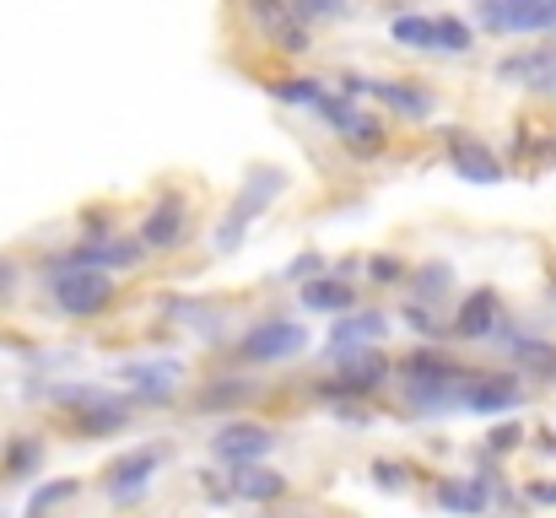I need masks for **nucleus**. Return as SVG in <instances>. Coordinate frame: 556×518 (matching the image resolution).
I'll return each mask as SVG.
<instances>
[{"mask_svg": "<svg viewBox=\"0 0 556 518\" xmlns=\"http://www.w3.org/2000/svg\"><path fill=\"white\" fill-rule=\"evenodd\" d=\"M400 325L410 330V336H421L427 345H443L448 341V325L438 319V308H421V303H405L400 308Z\"/></svg>", "mask_w": 556, "mask_h": 518, "instance_id": "obj_33", "label": "nucleus"}, {"mask_svg": "<svg viewBox=\"0 0 556 518\" xmlns=\"http://www.w3.org/2000/svg\"><path fill=\"white\" fill-rule=\"evenodd\" d=\"M227 11H232L249 33H260V38H270L276 27H287V22H292L287 0H227Z\"/></svg>", "mask_w": 556, "mask_h": 518, "instance_id": "obj_27", "label": "nucleus"}, {"mask_svg": "<svg viewBox=\"0 0 556 518\" xmlns=\"http://www.w3.org/2000/svg\"><path fill=\"white\" fill-rule=\"evenodd\" d=\"M443 157H448V168L459 173L465 184H503L508 178L503 152L486 147L470 125H443Z\"/></svg>", "mask_w": 556, "mask_h": 518, "instance_id": "obj_10", "label": "nucleus"}, {"mask_svg": "<svg viewBox=\"0 0 556 518\" xmlns=\"http://www.w3.org/2000/svg\"><path fill=\"white\" fill-rule=\"evenodd\" d=\"M357 270H363V254H341V260L330 265V276H341V281H352Z\"/></svg>", "mask_w": 556, "mask_h": 518, "instance_id": "obj_42", "label": "nucleus"}, {"mask_svg": "<svg viewBox=\"0 0 556 518\" xmlns=\"http://www.w3.org/2000/svg\"><path fill=\"white\" fill-rule=\"evenodd\" d=\"M265 43H270L281 60H308V54H314V27H303V22H287V27H276Z\"/></svg>", "mask_w": 556, "mask_h": 518, "instance_id": "obj_34", "label": "nucleus"}, {"mask_svg": "<svg viewBox=\"0 0 556 518\" xmlns=\"http://www.w3.org/2000/svg\"><path fill=\"white\" fill-rule=\"evenodd\" d=\"M16 287H22V265L11 254H0V308L16 303Z\"/></svg>", "mask_w": 556, "mask_h": 518, "instance_id": "obj_39", "label": "nucleus"}, {"mask_svg": "<svg viewBox=\"0 0 556 518\" xmlns=\"http://www.w3.org/2000/svg\"><path fill=\"white\" fill-rule=\"evenodd\" d=\"M432 22H438V54H476V22H465L459 11H432Z\"/></svg>", "mask_w": 556, "mask_h": 518, "instance_id": "obj_28", "label": "nucleus"}, {"mask_svg": "<svg viewBox=\"0 0 556 518\" xmlns=\"http://www.w3.org/2000/svg\"><path fill=\"white\" fill-rule=\"evenodd\" d=\"M336 141H341L357 163H372V157H383V152H389V125H383L378 114H368V109H357V119H352V125H341V130H336Z\"/></svg>", "mask_w": 556, "mask_h": 518, "instance_id": "obj_22", "label": "nucleus"}, {"mask_svg": "<svg viewBox=\"0 0 556 518\" xmlns=\"http://www.w3.org/2000/svg\"><path fill=\"white\" fill-rule=\"evenodd\" d=\"M287 11L303 27H325V22H346L357 11V0H287Z\"/></svg>", "mask_w": 556, "mask_h": 518, "instance_id": "obj_31", "label": "nucleus"}, {"mask_svg": "<svg viewBox=\"0 0 556 518\" xmlns=\"http://www.w3.org/2000/svg\"><path fill=\"white\" fill-rule=\"evenodd\" d=\"M405 287L416 292V303H421V308H438V303H448V298H454L459 276H454V265H448V260H421V265H410Z\"/></svg>", "mask_w": 556, "mask_h": 518, "instance_id": "obj_23", "label": "nucleus"}, {"mask_svg": "<svg viewBox=\"0 0 556 518\" xmlns=\"http://www.w3.org/2000/svg\"><path fill=\"white\" fill-rule=\"evenodd\" d=\"M114 205H81V238L87 243H98V238H114L119 232V222L109 216Z\"/></svg>", "mask_w": 556, "mask_h": 518, "instance_id": "obj_36", "label": "nucleus"}, {"mask_svg": "<svg viewBox=\"0 0 556 518\" xmlns=\"http://www.w3.org/2000/svg\"><path fill=\"white\" fill-rule=\"evenodd\" d=\"M389 341V319L378 314V308H352V314H341L336 325H330V336H325V367L330 362H346V356H357V351H372V345Z\"/></svg>", "mask_w": 556, "mask_h": 518, "instance_id": "obj_14", "label": "nucleus"}, {"mask_svg": "<svg viewBox=\"0 0 556 518\" xmlns=\"http://www.w3.org/2000/svg\"><path fill=\"white\" fill-rule=\"evenodd\" d=\"M136 238L147 243V254H185L194 238V205L185 200V189L157 184L136 216Z\"/></svg>", "mask_w": 556, "mask_h": 518, "instance_id": "obj_3", "label": "nucleus"}, {"mask_svg": "<svg viewBox=\"0 0 556 518\" xmlns=\"http://www.w3.org/2000/svg\"><path fill=\"white\" fill-rule=\"evenodd\" d=\"M389 43L416 49V54H438V22L427 11H394L389 16Z\"/></svg>", "mask_w": 556, "mask_h": 518, "instance_id": "obj_24", "label": "nucleus"}, {"mask_svg": "<svg viewBox=\"0 0 556 518\" xmlns=\"http://www.w3.org/2000/svg\"><path fill=\"white\" fill-rule=\"evenodd\" d=\"M325 270H330V260L314 254V249H303L292 265H281V281H287V287H303V281H314V276H325Z\"/></svg>", "mask_w": 556, "mask_h": 518, "instance_id": "obj_35", "label": "nucleus"}, {"mask_svg": "<svg viewBox=\"0 0 556 518\" xmlns=\"http://www.w3.org/2000/svg\"><path fill=\"white\" fill-rule=\"evenodd\" d=\"M470 22L492 38H552L556 0H470Z\"/></svg>", "mask_w": 556, "mask_h": 518, "instance_id": "obj_6", "label": "nucleus"}, {"mask_svg": "<svg viewBox=\"0 0 556 518\" xmlns=\"http://www.w3.org/2000/svg\"><path fill=\"white\" fill-rule=\"evenodd\" d=\"M163 465H168V443L119 448V454L103 465V492H109V503H114V508H136V503L152 492V481L163 476Z\"/></svg>", "mask_w": 556, "mask_h": 518, "instance_id": "obj_7", "label": "nucleus"}, {"mask_svg": "<svg viewBox=\"0 0 556 518\" xmlns=\"http://www.w3.org/2000/svg\"><path fill=\"white\" fill-rule=\"evenodd\" d=\"M525 443H530V427H525V421H514V416H497V421H492V432H486V443H481V459H492V465H497V459L519 454Z\"/></svg>", "mask_w": 556, "mask_h": 518, "instance_id": "obj_29", "label": "nucleus"}, {"mask_svg": "<svg viewBox=\"0 0 556 518\" xmlns=\"http://www.w3.org/2000/svg\"><path fill=\"white\" fill-rule=\"evenodd\" d=\"M265 394V383L254 378V372H227V378H211L205 389H194L189 394V410L194 416H222V410H243V405H254Z\"/></svg>", "mask_w": 556, "mask_h": 518, "instance_id": "obj_17", "label": "nucleus"}, {"mask_svg": "<svg viewBox=\"0 0 556 518\" xmlns=\"http://www.w3.org/2000/svg\"><path fill=\"white\" fill-rule=\"evenodd\" d=\"M200 492L222 508V503H232V487H227V476H216V470H200Z\"/></svg>", "mask_w": 556, "mask_h": 518, "instance_id": "obj_40", "label": "nucleus"}, {"mask_svg": "<svg viewBox=\"0 0 556 518\" xmlns=\"http://www.w3.org/2000/svg\"><path fill=\"white\" fill-rule=\"evenodd\" d=\"M308 351V330L287 314H270V319H254L238 345H232V362L243 372H260V367H281V362H298Z\"/></svg>", "mask_w": 556, "mask_h": 518, "instance_id": "obj_4", "label": "nucleus"}, {"mask_svg": "<svg viewBox=\"0 0 556 518\" xmlns=\"http://www.w3.org/2000/svg\"><path fill=\"white\" fill-rule=\"evenodd\" d=\"M389 383H394V356L383 345H372V351H357L346 362H330V372L308 378L303 394L319 400V405H363V400H378Z\"/></svg>", "mask_w": 556, "mask_h": 518, "instance_id": "obj_2", "label": "nucleus"}, {"mask_svg": "<svg viewBox=\"0 0 556 518\" xmlns=\"http://www.w3.org/2000/svg\"><path fill=\"white\" fill-rule=\"evenodd\" d=\"M298 303H303L308 314H330V319H341V314H352V308H357V287L325 270V276H314V281H303V287H298Z\"/></svg>", "mask_w": 556, "mask_h": 518, "instance_id": "obj_19", "label": "nucleus"}, {"mask_svg": "<svg viewBox=\"0 0 556 518\" xmlns=\"http://www.w3.org/2000/svg\"><path fill=\"white\" fill-rule=\"evenodd\" d=\"M368 265V281L372 287H405V276H410V260L405 254H394V249H378V254H363Z\"/></svg>", "mask_w": 556, "mask_h": 518, "instance_id": "obj_32", "label": "nucleus"}, {"mask_svg": "<svg viewBox=\"0 0 556 518\" xmlns=\"http://www.w3.org/2000/svg\"><path fill=\"white\" fill-rule=\"evenodd\" d=\"M552 298H556V276H552Z\"/></svg>", "mask_w": 556, "mask_h": 518, "instance_id": "obj_43", "label": "nucleus"}, {"mask_svg": "<svg viewBox=\"0 0 556 518\" xmlns=\"http://www.w3.org/2000/svg\"><path fill=\"white\" fill-rule=\"evenodd\" d=\"M432 503H438L448 518H486L492 514V503L481 497V487H476L470 476H438V481H432Z\"/></svg>", "mask_w": 556, "mask_h": 518, "instance_id": "obj_20", "label": "nucleus"}, {"mask_svg": "<svg viewBox=\"0 0 556 518\" xmlns=\"http://www.w3.org/2000/svg\"><path fill=\"white\" fill-rule=\"evenodd\" d=\"M276 448H281V432H276L270 421H227V427H216L211 443H205V454H211L216 465H227V470L265 465Z\"/></svg>", "mask_w": 556, "mask_h": 518, "instance_id": "obj_8", "label": "nucleus"}, {"mask_svg": "<svg viewBox=\"0 0 556 518\" xmlns=\"http://www.w3.org/2000/svg\"><path fill=\"white\" fill-rule=\"evenodd\" d=\"M525 508H556V481L530 476V481H525Z\"/></svg>", "mask_w": 556, "mask_h": 518, "instance_id": "obj_38", "label": "nucleus"}, {"mask_svg": "<svg viewBox=\"0 0 556 518\" xmlns=\"http://www.w3.org/2000/svg\"><path fill=\"white\" fill-rule=\"evenodd\" d=\"M65 427H71V438H81V443H103V438H119V432H130L136 427V405L125 400V389L114 394H103V400H92V405H81V410H71L65 416Z\"/></svg>", "mask_w": 556, "mask_h": 518, "instance_id": "obj_13", "label": "nucleus"}, {"mask_svg": "<svg viewBox=\"0 0 556 518\" xmlns=\"http://www.w3.org/2000/svg\"><path fill=\"white\" fill-rule=\"evenodd\" d=\"M525 394H530V383H525L514 367H481V372L470 378L459 410H470V416H514V410L525 405Z\"/></svg>", "mask_w": 556, "mask_h": 518, "instance_id": "obj_12", "label": "nucleus"}, {"mask_svg": "<svg viewBox=\"0 0 556 518\" xmlns=\"http://www.w3.org/2000/svg\"><path fill=\"white\" fill-rule=\"evenodd\" d=\"M368 476H372L378 492H405V487H410V470H405L400 459H372Z\"/></svg>", "mask_w": 556, "mask_h": 518, "instance_id": "obj_37", "label": "nucleus"}, {"mask_svg": "<svg viewBox=\"0 0 556 518\" xmlns=\"http://www.w3.org/2000/svg\"><path fill=\"white\" fill-rule=\"evenodd\" d=\"M125 383H136V389H179L185 383V362L179 356H152V362H119L114 367Z\"/></svg>", "mask_w": 556, "mask_h": 518, "instance_id": "obj_25", "label": "nucleus"}, {"mask_svg": "<svg viewBox=\"0 0 556 518\" xmlns=\"http://www.w3.org/2000/svg\"><path fill=\"white\" fill-rule=\"evenodd\" d=\"M287 189H292V173L287 168H276V163H254V168L243 173L232 205L222 211V222L211 227V249H216V254H238L243 238H249V227H254V222L287 194Z\"/></svg>", "mask_w": 556, "mask_h": 518, "instance_id": "obj_1", "label": "nucleus"}, {"mask_svg": "<svg viewBox=\"0 0 556 518\" xmlns=\"http://www.w3.org/2000/svg\"><path fill=\"white\" fill-rule=\"evenodd\" d=\"M76 497H81V481H76V476L38 481V487L27 492V508H22V518H54L65 503H76Z\"/></svg>", "mask_w": 556, "mask_h": 518, "instance_id": "obj_26", "label": "nucleus"}, {"mask_svg": "<svg viewBox=\"0 0 556 518\" xmlns=\"http://www.w3.org/2000/svg\"><path fill=\"white\" fill-rule=\"evenodd\" d=\"M508 319V303L497 287H470L454 308V325H448V341H492L497 325Z\"/></svg>", "mask_w": 556, "mask_h": 518, "instance_id": "obj_15", "label": "nucleus"}, {"mask_svg": "<svg viewBox=\"0 0 556 518\" xmlns=\"http://www.w3.org/2000/svg\"><path fill=\"white\" fill-rule=\"evenodd\" d=\"M43 287H49L54 314L65 319H103L119 303V276L109 270H60V276H43Z\"/></svg>", "mask_w": 556, "mask_h": 518, "instance_id": "obj_5", "label": "nucleus"}, {"mask_svg": "<svg viewBox=\"0 0 556 518\" xmlns=\"http://www.w3.org/2000/svg\"><path fill=\"white\" fill-rule=\"evenodd\" d=\"M227 487H232V503H249V508H276L287 503L292 481L270 465H243V470H227Z\"/></svg>", "mask_w": 556, "mask_h": 518, "instance_id": "obj_18", "label": "nucleus"}, {"mask_svg": "<svg viewBox=\"0 0 556 518\" xmlns=\"http://www.w3.org/2000/svg\"><path fill=\"white\" fill-rule=\"evenodd\" d=\"M330 410H336V421H346V427H368L372 421L368 405H330Z\"/></svg>", "mask_w": 556, "mask_h": 518, "instance_id": "obj_41", "label": "nucleus"}, {"mask_svg": "<svg viewBox=\"0 0 556 518\" xmlns=\"http://www.w3.org/2000/svg\"><path fill=\"white\" fill-rule=\"evenodd\" d=\"M368 98L378 109H389L400 125H432L438 119V92L432 81H410V76H372Z\"/></svg>", "mask_w": 556, "mask_h": 518, "instance_id": "obj_11", "label": "nucleus"}, {"mask_svg": "<svg viewBox=\"0 0 556 518\" xmlns=\"http://www.w3.org/2000/svg\"><path fill=\"white\" fill-rule=\"evenodd\" d=\"M492 76L497 81H508V87H530L535 98H556V43H535V49H519V54H503L497 65H492Z\"/></svg>", "mask_w": 556, "mask_h": 518, "instance_id": "obj_16", "label": "nucleus"}, {"mask_svg": "<svg viewBox=\"0 0 556 518\" xmlns=\"http://www.w3.org/2000/svg\"><path fill=\"white\" fill-rule=\"evenodd\" d=\"M325 92H330V81H319V76H276L270 81V98L292 103V109H314Z\"/></svg>", "mask_w": 556, "mask_h": 518, "instance_id": "obj_30", "label": "nucleus"}, {"mask_svg": "<svg viewBox=\"0 0 556 518\" xmlns=\"http://www.w3.org/2000/svg\"><path fill=\"white\" fill-rule=\"evenodd\" d=\"M481 367L454 356L448 345H410L405 356H394V389L400 383H448V389H470Z\"/></svg>", "mask_w": 556, "mask_h": 518, "instance_id": "obj_9", "label": "nucleus"}, {"mask_svg": "<svg viewBox=\"0 0 556 518\" xmlns=\"http://www.w3.org/2000/svg\"><path fill=\"white\" fill-rule=\"evenodd\" d=\"M43 470V438L38 432H11L5 448H0V481L16 487V481H33Z\"/></svg>", "mask_w": 556, "mask_h": 518, "instance_id": "obj_21", "label": "nucleus"}]
</instances>
